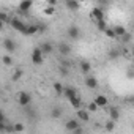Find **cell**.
I'll use <instances>...</instances> for the list:
<instances>
[{"label": "cell", "mask_w": 134, "mask_h": 134, "mask_svg": "<svg viewBox=\"0 0 134 134\" xmlns=\"http://www.w3.org/2000/svg\"><path fill=\"white\" fill-rule=\"evenodd\" d=\"M96 27H98V30H101V32H104V30L107 29V25H106V21H104V19H101V21H98V22H96Z\"/></svg>", "instance_id": "4316f807"}, {"label": "cell", "mask_w": 134, "mask_h": 134, "mask_svg": "<svg viewBox=\"0 0 134 134\" xmlns=\"http://www.w3.org/2000/svg\"><path fill=\"white\" fill-rule=\"evenodd\" d=\"M2 62H3L5 66H13V55H10V52H8L7 55L2 57Z\"/></svg>", "instance_id": "cb8c5ba5"}, {"label": "cell", "mask_w": 134, "mask_h": 134, "mask_svg": "<svg viewBox=\"0 0 134 134\" xmlns=\"http://www.w3.org/2000/svg\"><path fill=\"white\" fill-rule=\"evenodd\" d=\"M79 66H81V73L85 74V76L92 71V65H90V62H87V60H81Z\"/></svg>", "instance_id": "7c38bea8"}, {"label": "cell", "mask_w": 134, "mask_h": 134, "mask_svg": "<svg viewBox=\"0 0 134 134\" xmlns=\"http://www.w3.org/2000/svg\"><path fill=\"white\" fill-rule=\"evenodd\" d=\"M18 101H19V104H21L22 107H27V106L32 103V96H30V93H27V92H21V93L18 95Z\"/></svg>", "instance_id": "277c9868"}, {"label": "cell", "mask_w": 134, "mask_h": 134, "mask_svg": "<svg viewBox=\"0 0 134 134\" xmlns=\"http://www.w3.org/2000/svg\"><path fill=\"white\" fill-rule=\"evenodd\" d=\"M114 128H115V121H114V120L107 121V125H106V129H107V131H112Z\"/></svg>", "instance_id": "836d02e7"}, {"label": "cell", "mask_w": 134, "mask_h": 134, "mask_svg": "<svg viewBox=\"0 0 134 134\" xmlns=\"http://www.w3.org/2000/svg\"><path fill=\"white\" fill-rule=\"evenodd\" d=\"M77 118L82 121H88L90 120V110L88 109H77Z\"/></svg>", "instance_id": "8fae6325"}, {"label": "cell", "mask_w": 134, "mask_h": 134, "mask_svg": "<svg viewBox=\"0 0 134 134\" xmlns=\"http://www.w3.org/2000/svg\"><path fill=\"white\" fill-rule=\"evenodd\" d=\"M109 115H110V120H114V121H117V120L120 118V110H118V107H115V106H112V107L109 109Z\"/></svg>", "instance_id": "ac0fdd59"}, {"label": "cell", "mask_w": 134, "mask_h": 134, "mask_svg": "<svg viewBox=\"0 0 134 134\" xmlns=\"http://www.w3.org/2000/svg\"><path fill=\"white\" fill-rule=\"evenodd\" d=\"M46 2L51 5V7H55V3H57V0H46Z\"/></svg>", "instance_id": "74e56055"}, {"label": "cell", "mask_w": 134, "mask_h": 134, "mask_svg": "<svg viewBox=\"0 0 134 134\" xmlns=\"http://www.w3.org/2000/svg\"><path fill=\"white\" fill-rule=\"evenodd\" d=\"M85 85H87V88H96L98 87V81L93 77V76H88L87 74V77H85Z\"/></svg>", "instance_id": "2e32d148"}, {"label": "cell", "mask_w": 134, "mask_h": 134, "mask_svg": "<svg viewBox=\"0 0 134 134\" xmlns=\"http://www.w3.org/2000/svg\"><path fill=\"white\" fill-rule=\"evenodd\" d=\"M65 7L70 11H77L79 7H81V2L79 0H65Z\"/></svg>", "instance_id": "ba28073f"}, {"label": "cell", "mask_w": 134, "mask_h": 134, "mask_svg": "<svg viewBox=\"0 0 134 134\" xmlns=\"http://www.w3.org/2000/svg\"><path fill=\"white\" fill-rule=\"evenodd\" d=\"M25 129V126L22 123H14V132H22Z\"/></svg>", "instance_id": "1f68e13d"}, {"label": "cell", "mask_w": 134, "mask_h": 134, "mask_svg": "<svg viewBox=\"0 0 134 134\" xmlns=\"http://www.w3.org/2000/svg\"><path fill=\"white\" fill-rule=\"evenodd\" d=\"M99 3H106V2H109V0H98Z\"/></svg>", "instance_id": "f35d334b"}, {"label": "cell", "mask_w": 134, "mask_h": 134, "mask_svg": "<svg viewBox=\"0 0 134 134\" xmlns=\"http://www.w3.org/2000/svg\"><path fill=\"white\" fill-rule=\"evenodd\" d=\"M40 47L43 49L44 55H46V54H52V52H54V44H52L51 41H44V43H41V44H40Z\"/></svg>", "instance_id": "5bb4252c"}, {"label": "cell", "mask_w": 134, "mask_h": 134, "mask_svg": "<svg viewBox=\"0 0 134 134\" xmlns=\"http://www.w3.org/2000/svg\"><path fill=\"white\" fill-rule=\"evenodd\" d=\"M47 32V25L43 22H38V33H46Z\"/></svg>", "instance_id": "f546056e"}, {"label": "cell", "mask_w": 134, "mask_h": 134, "mask_svg": "<svg viewBox=\"0 0 134 134\" xmlns=\"http://www.w3.org/2000/svg\"><path fill=\"white\" fill-rule=\"evenodd\" d=\"M126 77H128V79H134V70L128 71V73H126Z\"/></svg>", "instance_id": "d590c367"}, {"label": "cell", "mask_w": 134, "mask_h": 134, "mask_svg": "<svg viewBox=\"0 0 134 134\" xmlns=\"http://www.w3.org/2000/svg\"><path fill=\"white\" fill-rule=\"evenodd\" d=\"M3 47H5L7 52L13 54V52L18 49V44H16V41H14L13 38H5V40H3Z\"/></svg>", "instance_id": "5b68a950"}, {"label": "cell", "mask_w": 134, "mask_h": 134, "mask_svg": "<svg viewBox=\"0 0 134 134\" xmlns=\"http://www.w3.org/2000/svg\"><path fill=\"white\" fill-rule=\"evenodd\" d=\"M63 90H65V85H63V84H60V82H54V92H55L58 96L63 95Z\"/></svg>", "instance_id": "603a6c76"}, {"label": "cell", "mask_w": 134, "mask_h": 134, "mask_svg": "<svg viewBox=\"0 0 134 134\" xmlns=\"http://www.w3.org/2000/svg\"><path fill=\"white\" fill-rule=\"evenodd\" d=\"M21 76H22V70H16L14 74H13V81H19Z\"/></svg>", "instance_id": "d6a6232c"}, {"label": "cell", "mask_w": 134, "mask_h": 134, "mask_svg": "<svg viewBox=\"0 0 134 134\" xmlns=\"http://www.w3.org/2000/svg\"><path fill=\"white\" fill-rule=\"evenodd\" d=\"M79 126H81V123L77 121V118H70V120H66V123H65V128L68 131H76Z\"/></svg>", "instance_id": "52a82bcc"}, {"label": "cell", "mask_w": 134, "mask_h": 134, "mask_svg": "<svg viewBox=\"0 0 134 134\" xmlns=\"http://www.w3.org/2000/svg\"><path fill=\"white\" fill-rule=\"evenodd\" d=\"M120 40H121L123 43H129V41H131V35H129V33H125V35H123Z\"/></svg>", "instance_id": "e575fe53"}, {"label": "cell", "mask_w": 134, "mask_h": 134, "mask_svg": "<svg viewBox=\"0 0 134 134\" xmlns=\"http://www.w3.org/2000/svg\"><path fill=\"white\" fill-rule=\"evenodd\" d=\"M60 65H62V66H66V68H71V62L66 58V57H62V58H60Z\"/></svg>", "instance_id": "f1b7e54d"}, {"label": "cell", "mask_w": 134, "mask_h": 134, "mask_svg": "<svg viewBox=\"0 0 134 134\" xmlns=\"http://www.w3.org/2000/svg\"><path fill=\"white\" fill-rule=\"evenodd\" d=\"M132 57H134V47H132Z\"/></svg>", "instance_id": "ab89813d"}, {"label": "cell", "mask_w": 134, "mask_h": 134, "mask_svg": "<svg viewBox=\"0 0 134 134\" xmlns=\"http://www.w3.org/2000/svg\"><path fill=\"white\" fill-rule=\"evenodd\" d=\"M66 36H68L71 41H77V40L81 38V29H79L76 24L70 25V27H68V30H66Z\"/></svg>", "instance_id": "7a4b0ae2"}, {"label": "cell", "mask_w": 134, "mask_h": 134, "mask_svg": "<svg viewBox=\"0 0 134 134\" xmlns=\"http://www.w3.org/2000/svg\"><path fill=\"white\" fill-rule=\"evenodd\" d=\"M10 24H11V27H13L14 30H18V32H21L22 35H25V32H27V24H24L19 18H11Z\"/></svg>", "instance_id": "3957f363"}, {"label": "cell", "mask_w": 134, "mask_h": 134, "mask_svg": "<svg viewBox=\"0 0 134 134\" xmlns=\"http://www.w3.org/2000/svg\"><path fill=\"white\" fill-rule=\"evenodd\" d=\"M90 18H92L95 22H98V21L104 19V11H103V8H93V11H92Z\"/></svg>", "instance_id": "30bf717a"}, {"label": "cell", "mask_w": 134, "mask_h": 134, "mask_svg": "<svg viewBox=\"0 0 134 134\" xmlns=\"http://www.w3.org/2000/svg\"><path fill=\"white\" fill-rule=\"evenodd\" d=\"M57 49H58V52H60L62 57H68V55L71 54V46H70L68 43H58Z\"/></svg>", "instance_id": "8992f818"}, {"label": "cell", "mask_w": 134, "mask_h": 134, "mask_svg": "<svg viewBox=\"0 0 134 134\" xmlns=\"http://www.w3.org/2000/svg\"><path fill=\"white\" fill-rule=\"evenodd\" d=\"M35 33H38V24H30V25H27L25 35H27V36H32V35H35Z\"/></svg>", "instance_id": "44dd1931"}, {"label": "cell", "mask_w": 134, "mask_h": 134, "mask_svg": "<svg viewBox=\"0 0 134 134\" xmlns=\"http://www.w3.org/2000/svg\"><path fill=\"white\" fill-rule=\"evenodd\" d=\"M68 101L71 103V106H73L74 109H81V98H79L77 95H74V96H71V98H70Z\"/></svg>", "instance_id": "7402d4cb"}, {"label": "cell", "mask_w": 134, "mask_h": 134, "mask_svg": "<svg viewBox=\"0 0 134 134\" xmlns=\"http://www.w3.org/2000/svg\"><path fill=\"white\" fill-rule=\"evenodd\" d=\"M74 95H77V92H76V88H74V87L65 85V90H63V96H65L66 99H70V98H71V96H74Z\"/></svg>", "instance_id": "9a60e30c"}, {"label": "cell", "mask_w": 134, "mask_h": 134, "mask_svg": "<svg viewBox=\"0 0 134 134\" xmlns=\"http://www.w3.org/2000/svg\"><path fill=\"white\" fill-rule=\"evenodd\" d=\"M54 11H55V10H54V7H49L44 13H46V14H54Z\"/></svg>", "instance_id": "8d00e7d4"}, {"label": "cell", "mask_w": 134, "mask_h": 134, "mask_svg": "<svg viewBox=\"0 0 134 134\" xmlns=\"http://www.w3.org/2000/svg\"><path fill=\"white\" fill-rule=\"evenodd\" d=\"M95 101H96V104H98L99 107H106V106H107V98H106L104 95H96V96H95Z\"/></svg>", "instance_id": "d6986e66"}, {"label": "cell", "mask_w": 134, "mask_h": 134, "mask_svg": "<svg viewBox=\"0 0 134 134\" xmlns=\"http://www.w3.org/2000/svg\"><path fill=\"white\" fill-rule=\"evenodd\" d=\"M79 2H81V3H82V2H85V0H79Z\"/></svg>", "instance_id": "60d3db41"}, {"label": "cell", "mask_w": 134, "mask_h": 134, "mask_svg": "<svg viewBox=\"0 0 134 134\" xmlns=\"http://www.w3.org/2000/svg\"><path fill=\"white\" fill-rule=\"evenodd\" d=\"M107 55H109V58H110V60H117V58H120V57L123 55V51H121L120 47H114V49H110V51H109V54H107Z\"/></svg>", "instance_id": "4fadbf2b"}, {"label": "cell", "mask_w": 134, "mask_h": 134, "mask_svg": "<svg viewBox=\"0 0 134 134\" xmlns=\"http://www.w3.org/2000/svg\"><path fill=\"white\" fill-rule=\"evenodd\" d=\"M104 33H106V36H107V38H117V35H115V32H114V29H106V30H104Z\"/></svg>", "instance_id": "4dcf8cb0"}, {"label": "cell", "mask_w": 134, "mask_h": 134, "mask_svg": "<svg viewBox=\"0 0 134 134\" xmlns=\"http://www.w3.org/2000/svg\"><path fill=\"white\" fill-rule=\"evenodd\" d=\"M112 29H114V32H115L117 38H121V36H123L125 33H128V32H126V29H125L123 25H114Z\"/></svg>", "instance_id": "ffe728a7"}, {"label": "cell", "mask_w": 134, "mask_h": 134, "mask_svg": "<svg viewBox=\"0 0 134 134\" xmlns=\"http://www.w3.org/2000/svg\"><path fill=\"white\" fill-rule=\"evenodd\" d=\"M58 73H60V76L66 77V76L70 74V68H66V66H62V65H60V68H58Z\"/></svg>", "instance_id": "484cf974"}, {"label": "cell", "mask_w": 134, "mask_h": 134, "mask_svg": "<svg viewBox=\"0 0 134 134\" xmlns=\"http://www.w3.org/2000/svg\"><path fill=\"white\" fill-rule=\"evenodd\" d=\"M0 21H2V24H8L11 19L8 18V14H7L5 11H2V13H0Z\"/></svg>", "instance_id": "83f0119b"}, {"label": "cell", "mask_w": 134, "mask_h": 134, "mask_svg": "<svg viewBox=\"0 0 134 134\" xmlns=\"http://www.w3.org/2000/svg\"><path fill=\"white\" fill-rule=\"evenodd\" d=\"M44 62V52H43V49L38 46V47H35L33 51H32V63L33 65H41Z\"/></svg>", "instance_id": "6da1fadb"}, {"label": "cell", "mask_w": 134, "mask_h": 134, "mask_svg": "<svg viewBox=\"0 0 134 134\" xmlns=\"http://www.w3.org/2000/svg\"><path fill=\"white\" fill-rule=\"evenodd\" d=\"M32 5H33V0H22V2L19 3V11L22 14L24 13H29L30 8H32Z\"/></svg>", "instance_id": "9c48e42d"}, {"label": "cell", "mask_w": 134, "mask_h": 134, "mask_svg": "<svg viewBox=\"0 0 134 134\" xmlns=\"http://www.w3.org/2000/svg\"><path fill=\"white\" fill-rule=\"evenodd\" d=\"M87 109H88L90 112H96V110L99 109V106L96 104V101H92V103H88V104H87Z\"/></svg>", "instance_id": "d4e9b609"}, {"label": "cell", "mask_w": 134, "mask_h": 134, "mask_svg": "<svg viewBox=\"0 0 134 134\" xmlns=\"http://www.w3.org/2000/svg\"><path fill=\"white\" fill-rule=\"evenodd\" d=\"M62 115H63V109H62V107L55 106V107L51 109V118H60Z\"/></svg>", "instance_id": "e0dca14e"}]
</instances>
